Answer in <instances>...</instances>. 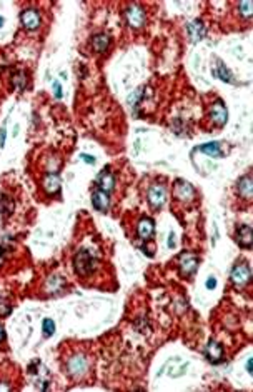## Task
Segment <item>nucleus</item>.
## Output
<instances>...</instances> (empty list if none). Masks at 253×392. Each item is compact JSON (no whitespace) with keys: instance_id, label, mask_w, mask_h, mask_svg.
Wrapping results in <instances>:
<instances>
[{"instance_id":"1","label":"nucleus","mask_w":253,"mask_h":392,"mask_svg":"<svg viewBox=\"0 0 253 392\" xmlns=\"http://www.w3.org/2000/svg\"><path fill=\"white\" fill-rule=\"evenodd\" d=\"M73 269L78 276L87 277L90 276L93 269H95V259L92 257V254L87 249L78 250L75 256H73Z\"/></svg>"},{"instance_id":"2","label":"nucleus","mask_w":253,"mask_h":392,"mask_svg":"<svg viewBox=\"0 0 253 392\" xmlns=\"http://www.w3.org/2000/svg\"><path fill=\"white\" fill-rule=\"evenodd\" d=\"M173 197L180 202L190 204V202L195 200V188H193V186L190 182L178 178V180L173 184Z\"/></svg>"},{"instance_id":"3","label":"nucleus","mask_w":253,"mask_h":392,"mask_svg":"<svg viewBox=\"0 0 253 392\" xmlns=\"http://www.w3.org/2000/svg\"><path fill=\"white\" fill-rule=\"evenodd\" d=\"M147 199L153 209H160L167 202V187L163 184H153L147 192Z\"/></svg>"},{"instance_id":"4","label":"nucleus","mask_w":253,"mask_h":392,"mask_svg":"<svg viewBox=\"0 0 253 392\" xmlns=\"http://www.w3.org/2000/svg\"><path fill=\"white\" fill-rule=\"evenodd\" d=\"M87 369H88V362L85 356H80V354L72 356L67 362V372L72 377H75V379H80V377L85 376Z\"/></svg>"},{"instance_id":"5","label":"nucleus","mask_w":253,"mask_h":392,"mask_svg":"<svg viewBox=\"0 0 253 392\" xmlns=\"http://www.w3.org/2000/svg\"><path fill=\"white\" fill-rule=\"evenodd\" d=\"M125 20L132 28H140L145 26L147 22V14L142 7L130 6L125 8Z\"/></svg>"},{"instance_id":"6","label":"nucleus","mask_w":253,"mask_h":392,"mask_svg":"<svg viewBox=\"0 0 253 392\" xmlns=\"http://www.w3.org/2000/svg\"><path fill=\"white\" fill-rule=\"evenodd\" d=\"M250 279H252V272H250V267H248L245 262H242V264H237V266L232 269V272H230V280H232L237 287L247 286L248 282H250Z\"/></svg>"},{"instance_id":"7","label":"nucleus","mask_w":253,"mask_h":392,"mask_svg":"<svg viewBox=\"0 0 253 392\" xmlns=\"http://www.w3.org/2000/svg\"><path fill=\"white\" fill-rule=\"evenodd\" d=\"M198 267V257L190 254V252H183L178 257V269H180V274L183 277H188L192 274H195Z\"/></svg>"},{"instance_id":"8","label":"nucleus","mask_w":253,"mask_h":392,"mask_svg":"<svg viewBox=\"0 0 253 392\" xmlns=\"http://www.w3.org/2000/svg\"><path fill=\"white\" fill-rule=\"evenodd\" d=\"M20 22L23 28H27V30H35V28L40 27V22H42L40 12L37 8H25L20 14Z\"/></svg>"},{"instance_id":"9","label":"nucleus","mask_w":253,"mask_h":392,"mask_svg":"<svg viewBox=\"0 0 253 392\" xmlns=\"http://www.w3.org/2000/svg\"><path fill=\"white\" fill-rule=\"evenodd\" d=\"M210 120L215 124L217 127H223L228 120V112L222 100H217L212 104L210 107Z\"/></svg>"},{"instance_id":"10","label":"nucleus","mask_w":253,"mask_h":392,"mask_svg":"<svg viewBox=\"0 0 253 392\" xmlns=\"http://www.w3.org/2000/svg\"><path fill=\"white\" fill-rule=\"evenodd\" d=\"M97 186L100 190L110 194L113 188H115V177H113V174L110 172V168H103V170L97 176Z\"/></svg>"},{"instance_id":"11","label":"nucleus","mask_w":253,"mask_h":392,"mask_svg":"<svg viewBox=\"0 0 253 392\" xmlns=\"http://www.w3.org/2000/svg\"><path fill=\"white\" fill-rule=\"evenodd\" d=\"M235 237H237L238 246L243 247V249H250L253 244V230H252V227L247 224L238 226Z\"/></svg>"},{"instance_id":"12","label":"nucleus","mask_w":253,"mask_h":392,"mask_svg":"<svg viewBox=\"0 0 253 392\" xmlns=\"http://www.w3.org/2000/svg\"><path fill=\"white\" fill-rule=\"evenodd\" d=\"M137 234L142 240H150L155 234V222L150 217H143L137 226Z\"/></svg>"},{"instance_id":"13","label":"nucleus","mask_w":253,"mask_h":392,"mask_svg":"<svg viewBox=\"0 0 253 392\" xmlns=\"http://www.w3.org/2000/svg\"><path fill=\"white\" fill-rule=\"evenodd\" d=\"M67 280L62 276H50L45 282V292L50 296H57L65 289Z\"/></svg>"},{"instance_id":"14","label":"nucleus","mask_w":253,"mask_h":392,"mask_svg":"<svg viewBox=\"0 0 253 392\" xmlns=\"http://www.w3.org/2000/svg\"><path fill=\"white\" fill-rule=\"evenodd\" d=\"M205 356L212 364H220V362L223 360V347L218 344L217 340H210L207 344Z\"/></svg>"},{"instance_id":"15","label":"nucleus","mask_w":253,"mask_h":392,"mask_svg":"<svg viewBox=\"0 0 253 392\" xmlns=\"http://www.w3.org/2000/svg\"><path fill=\"white\" fill-rule=\"evenodd\" d=\"M92 204L98 212H107L108 207H110V197H108L107 192L97 188V190H93V194H92Z\"/></svg>"},{"instance_id":"16","label":"nucleus","mask_w":253,"mask_h":392,"mask_svg":"<svg viewBox=\"0 0 253 392\" xmlns=\"http://www.w3.org/2000/svg\"><path fill=\"white\" fill-rule=\"evenodd\" d=\"M237 188H238V194L243 197V199L250 200L252 196H253V178L250 174H247V176L240 177V180L237 182Z\"/></svg>"},{"instance_id":"17","label":"nucleus","mask_w":253,"mask_h":392,"mask_svg":"<svg viewBox=\"0 0 253 392\" xmlns=\"http://www.w3.org/2000/svg\"><path fill=\"white\" fill-rule=\"evenodd\" d=\"M60 184L62 180L57 174H47L42 180V187L48 196H53V194H58V190H60Z\"/></svg>"},{"instance_id":"18","label":"nucleus","mask_w":253,"mask_h":392,"mask_svg":"<svg viewBox=\"0 0 253 392\" xmlns=\"http://www.w3.org/2000/svg\"><path fill=\"white\" fill-rule=\"evenodd\" d=\"M187 32H188V36H190L192 42H200L202 38L205 37L207 28L203 26L202 20H193L187 26Z\"/></svg>"},{"instance_id":"19","label":"nucleus","mask_w":253,"mask_h":392,"mask_svg":"<svg viewBox=\"0 0 253 392\" xmlns=\"http://www.w3.org/2000/svg\"><path fill=\"white\" fill-rule=\"evenodd\" d=\"M92 47H93V50L98 54L107 52L108 47H110V36H107V34H98V36L92 38Z\"/></svg>"},{"instance_id":"20","label":"nucleus","mask_w":253,"mask_h":392,"mask_svg":"<svg viewBox=\"0 0 253 392\" xmlns=\"http://www.w3.org/2000/svg\"><path fill=\"white\" fill-rule=\"evenodd\" d=\"M198 150L203 152V154H207V156H210V157H217V158H220L223 156L222 148H220V144H217V142L205 144V146L198 147Z\"/></svg>"},{"instance_id":"21","label":"nucleus","mask_w":253,"mask_h":392,"mask_svg":"<svg viewBox=\"0 0 253 392\" xmlns=\"http://www.w3.org/2000/svg\"><path fill=\"white\" fill-rule=\"evenodd\" d=\"M13 207H15V204H13V200L8 196L0 197V217L10 216L13 212Z\"/></svg>"},{"instance_id":"22","label":"nucleus","mask_w":253,"mask_h":392,"mask_svg":"<svg viewBox=\"0 0 253 392\" xmlns=\"http://www.w3.org/2000/svg\"><path fill=\"white\" fill-rule=\"evenodd\" d=\"M12 86L17 90H25L27 88V74L23 70H18L12 76Z\"/></svg>"},{"instance_id":"23","label":"nucleus","mask_w":253,"mask_h":392,"mask_svg":"<svg viewBox=\"0 0 253 392\" xmlns=\"http://www.w3.org/2000/svg\"><path fill=\"white\" fill-rule=\"evenodd\" d=\"M213 76L218 77V78H222L223 82H233V77H232L230 70H228V68H227L225 66H223L222 62H218V64H217V68H215V70H213Z\"/></svg>"},{"instance_id":"24","label":"nucleus","mask_w":253,"mask_h":392,"mask_svg":"<svg viewBox=\"0 0 253 392\" xmlns=\"http://www.w3.org/2000/svg\"><path fill=\"white\" fill-rule=\"evenodd\" d=\"M42 329H43V336L45 337H50L53 332H55V322L52 319H43L42 322Z\"/></svg>"},{"instance_id":"25","label":"nucleus","mask_w":253,"mask_h":392,"mask_svg":"<svg viewBox=\"0 0 253 392\" xmlns=\"http://www.w3.org/2000/svg\"><path fill=\"white\" fill-rule=\"evenodd\" d=\"M238 8H240V14L245 18H250L252 17V14H253V6H252V2H242L240 6H238Z\"/></svg>"},{"instance_id":"26","label":"nucleus","mask_w":253,"mask_h":392,"mask_svg":"<svg viewBox=\"0 0 253 392\" xmlns=\"http://www.w3.org/2000/svg\"><path fill=\"white\" fill-rule=\"evenodd\" d=\"M10 312H12V306L8 304L5 299H2V297H0V317L10 316Z\"/></svg>"},{"instance_id":"27","label":"nucleus","mask_w":253,"mask_h":392,"mask_svg":"<svg viewBox=\"0 0 253 392\" xmlns=\"http://www.w3.org/2000/svg\"><path fill=\"white\" fill-rule=\"evenodd\" d=\"M53 94H55V98H62V96H63V94H62V86L57 80L53 82Z\"/></svg>"},{"instance_id":"28","label":"nucleus","mask_w":253,"mask_h":392,"mask_svg":"<svg viewBox=\"0 0 253 392\" xmlns=\"http://www.w3.org/2000/svg\"><path fill=\"white\" fill-rule=\"evenodd\" d=\"M80 158L83 162H87V164H95V157L88 156V154H80Z\"/></svg>"},{"instance_id":"29","label":"nucleus","mask_w":253,"mask_h":392,"mask_svg":"<svg viewBox=\"0 0 253 392\" xmlns=\"http://www.w3.org/2000/svg\"><path fill=\"white\" fill-rule=\"evenodd\" d=\"M5 136H7V128L2 127V130H0V147L5 146Z\"/></svg>"},{"instance_id":"30","label":"nucleus","mask_w":253,"mask_h":392,"mask_svg":"<svg viewBox=\"0 0 253 392\" xmlns=\"http://www.w3.org/2000/svg\"><path fill=\"white\" fill-rule=\"evenodd\" d=\"M173 246H175V234L170 232L168 234V249H173Z\"/></svg>"},{"instance_id":"31","label":"nucleus","mask_w":253,"mask_h":392,"mask_svg":"<svg viewBox=\"0 0 253 392\" xmlns=\"http://www.w3.org/2000/svg\"><path fill=\"white\" fill-rule=\"evenodd\" d=\"M217 287V280L213 279V277H210V279L207 280V289H215Z\"/></svg>"},{"instance_id":"32","label":"nucleus","mask_w":253,"mask_h":392,"mask_svg":"<svg viewBox=\"0 0 253 392\" xmlns=\"http://www.w3.org/2000/svg\"><path fill=\"white\" fill-rule=\"evenodd\" d=\"M0 390H10V386H7L5 382H0Z\"/></svg>"},{"instance_id":"33","label":"nucleus","mask_w":253,"mask_h":392,"mask_svg":"<svg viewBox=\"0 0 253 392\" xmlns=\"http://www.w3.org/2000/svg\"><path fill=\"white\" fill-rule=\"evenodd\" d=\"M252 364H253V360L252 359H248V362H247V370H248V374H252Z\"/></svg>"},{"instance_id":"34","label":"nucleus","mask_w":253,"mask_h":392,"mask_svg":"<svg viewBox=\"0 0 253 392\" xmlns=\"http://www.w3.org/2000/svg\"><path fill=\"white\" fill-rule=\"evenodd\" d=\"M3 259H5V257H3V247H0V266L3 264Z\"/></svg>"},{"instance_id":"35","label":"nucleus","mask_w":253,"mask_h":392,"mask_svg":"<svg viewBox=\"0 0 253 392\" xmlns=\"http://www.w3.org/2000/svg\"><path fill=\"white\" fill-rule=\"evenodd\" d=\"M3 337H5V334H3V327L0 326V342L3 340Z\"/></svg>"},{"instance_id":"36","label":"nucleus","mask_w":253,"mask_h":392,"mask_svg":"<svg viewBox=\"0 0 253 392\" xmlns=\"http://www.w3.org/2000/svg\"><path fill=\"white\" fill-rule=\"evenodd\" d=\"M3 26V17H0V27Z\"/></svg>"}]
</instances>
